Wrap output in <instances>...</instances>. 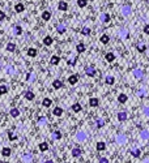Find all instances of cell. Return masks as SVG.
<instances>
[{
	"instance_id": "cell-19",
	"label": "cell",
	"mask_w": 149,
	"mask_h": 163,
	"mask_svg": "<svg viewBox=\"0 0 149 163\" xmlns=\"http://www.w3.org/2000/svg\"><path fill=\"white\" fill-rule=\"evenodd\" d=\"M76 50H77V52H84V51H85V44H84V43H78L77 47H76Z\"/></svg>"
},
{
	"instance_id": "cell-7",
	"label": "cell",
	"mask_w": 149,
	"mask_h": 163,
	"mask_svg": "<svg viewBox=\"0 0 149 163\" xmlns=\"http://www.w3.org/2000/svg\"><path fill=\"white\" fill-rule=\"evenodd\" d=\"M52 42H54V39H52L51 37H46V38L43 39V43L46 44V46H51Z\"/></svg>"
},
{
	"instance_id": "cell-35",
	"label": "cell",
	"mask_w": 149,
	"mask_h": 163,
	"mask_svg": "<svg viewBox=\"0 0 149 163\" xmlns=\"http://www.w3.org/2000/svg\"><path fill=\"white\" fill-rule=\"evenodd\" d=\"M141 138H144V140H147V138H149V133H148V131H143L141 132Z\"/></svg>"
},
{
	"instance_id": "cell-11",
	"label": "cell",
	"mask_w": 149,
	"mask_h": 163,
	"mask_svg": "<svg viewBox=\"0 0 149 163\" xmlns=\"http://www.w3.org/2000/svg\"><path fill=\"white\" fill-rule=\"evenodd\" d=\"M105 59H106V61H109V63H111V61H114L115 56H114V54H111V52H109V54H106Z\"/></svg>"
},
{
	"instance_id": "cell-4",
	"label": "cell",
	"mask_w": 149,
	"mask_h": 163,
	"mask_svg": "<svg viewBox=\"0 0 149 163\" xmlns=\"http://www.w3.org/2000/svg\"><path fill=\"white\" fill-rule=\"evenodd\" d=\"M9 114H11V116L17 117V116H20V110H18V108H12V110L9 111Z\"/></svg>"
},
{
	"instance_id": "cell-16",
	"label": "cell",
	"mask_w": 149,
	"mask_h": 163,
	"mask_svg": "<svg viewBox=\"0 0 149 163\" xmlns=\"http://www.w3.org/2000/svg\"><path fill=\"white\" fill-rule=\"evenodd\" d=\"M72 111L80 112L81 111V105H80V103H75V105H72Z\"/></svg>"
},
{
	"instance_id": "cell-28",
	"label": "cell",
	"mask_w": 149,
	"mask_h": 163,
	"mask_svg": "<svg viewBox=\"0 0 149 163\" xmlns=\"http://www.w3.org/2000/svg\"><path fill=\"white\" fill-rule=\"evenodd\" d=\"M86 4H88V1H86V0H77V5H78L80 8L86 7Z\"/></svg>"
},
{
	"instance_id": "cell-24",
	"label": "cell",
	"mask_w": 149,
	"mask_h": 163,
	"mask_svg": "<svg viewBox=\"0 0 149 163\" xmlns=\"http://www.w3.org/2000/svg\"><path fill=\"white\" fill-rule=\"evenodd\" d=\"M109 41H110V38H109V35H106V34H103L102 37H101V42H102L103 44H106V43H109Z\"/></svg>"
},
{
	"instance_id": "cell-9",
	"label": "cell",
	"mask_w": 149,
	"mask_h": 163,
	"mask_svg": "<svg viewBox=\"0 0 149 163\" xmlns=\"http://www.w3.org/2000/svg\"><path fill=\"white\" fill-rule=\"evenodd\" d=\"M52 114L55 115V116H61V114H63V110L60 107H55L54 111H52Z\"/></svg>"
},
{
	"instance_id": "cell-5",
	"label": "cell",
	"mask_w": 149,
	"mask_h": 163,
	"mask_svg": "<svg viewBox=\"0 0 149 163\" xmlns=\"http://www.w3.org/2000/svg\"><path fill=\"white\" fill-rule=\"evenodd\" d=\"M126 119H127V114H126V112H119V114H118V120H119V122H124Z\"/></svg>"
},
{
	"instance_id": "cell-26",
	"label": "cell",
	"mask_w": 149,
	"mask_h": 163,
	"mask_svg": "<svg viewBox=\"0 0 149 163\" xmlns=\"http://www.w3.org/2000/svg\"><path fill=\"white\" fill-rule=\"evenodd\" d=\"M28 55L32 56V58H34V56L37 55V50H35V48H29V50H28Z\"/></svg>"
},
{
	"instance_id": "cell-33",
	"label": "cell",
	"mask_w": 149,
	"mask_h": 163,
	"mask_svg": "<svg viewBox=\"0 0 149 163\" xmlns=\"http://www.w3.org/2000/svg\"><path fill=\"white\" fill-rule=\"evenodd\" d=\"M101 20H102L103 22H109V21H110V16H109L107 13H105V15H102V17H101Z\"/></svg>"
},
{
	"instance_id": "cell-13",
	"label": "cell",
	"mask_w": 149,
	"mask_h": 163,
	"mask_svg": "<svg viewBox=\"0 0 149 163\" xmlns=\"http://www.w3.org/2000/svg\"><path fill=\"white\" fill-rule=\"evenodd\" d=\"M52 86H54L55 89H60L61 86H63V84H61V81H60V80H55L54 82H52Z\"/></svg>"
},
{
	"instance_id": "cell-6",
	"label": "cell",
	"mask_w": 149,
	"mask_h": 163,
	"mask_svg": "<svg viewBox=\"0 0 149 163\" xmlns=\"http://www.w3.org/2000/svg\"><path fill=\"white\" fill-rule=\"evenodd\" d=\"M128 99V97L126 94H119V97H118V100H119L120 103H126Z\"/></svg>"
},
{
	"instance_id": "cell-12",
	"label": "cell",
	"mask_w": 149,
	"mask_h": 163,
	"mask_svg": "<svg viewBox=\"0 0 149 163\" xmlns=\"http://www.w3.org/2000/svg\"><path fill=\"white\" fill-rule=\"evenodd\" d=\"M11 153H12V151H11V149H9V148H3L1 154H3L4 157H9V155H11Z\"/></svg>"
},
{
	"instance_id": "cell-30",
	"label": "cell",
	"mask_w": 149,
	"mask_h": 163,
	"mask_svg": "<svg viewBox=\"0 0 149 163\" xmlns=\"http://www.w3.org/2000/svg\"><path fill=\"white\" fill-rule=\"evenodd\" d=\"M130 12H131L130 5H124V7H123V13H124L126 16H127V15H130Z\"/></svg>"
},
{
	"instance_id": "cell-21",
	"label": "cell",
	"mask_w": 149,
	"mask_h": 163,
	"mask_svg": "<svg viewBox=\"0 0 149 163\" xmlns=\"http://www.w3.org/2000/svg\"><path fill=\"white\" fill-rule=\"evenodd\" d=\"M7 50H8L9 52H13V51L16 50V44H15V43H8V44H7Z\"/></svg>"
},
{
	"instance_id": "cell-47",
	"label": "cell",
	"mask_w": 149,
	"mask_h": 163,
	"mask_svg": "<svg viewBox=\"0 0 149 163\" xmlns=\"http://www.w3.org/2000/svg\"><path fill=\"white\" fill-rule=\"evenodd\" d=\"M144 112H145V115H148V116H149V107H145L144 108Z\"/></svg>"
},
{
	"instance_id": "cell-8",
	"label": "cell",
	"mask_w": 149,
	"mask_h": 163,
	"mask_svg": "<svg viewBox=\"0 0 149 163\" xmlns=\"http://www.w3.org/2000/svg\"><path fill=\"white\" fill-rule=\"evenodd\" d=\"M15 11H16V12H24V11H25V7H24V5H22V4H20V3H18V4H16L15 5Z\"/></svg>"
},
{
	"instance_id": "cell-25",
	"label": "cell",
	"mask_w": 149,
	"mask_h": 163,
	"mask_svg": "<svg viewBox=\"0 0 149 163\" xmlns=\"http://www.w3.org/2000/svg\"><path fill=\"white\" fill-rule=\"evenodd\" d=\"M114 82H115V80L112 76H107V77H106V84H107V85H112Z\"/></svg>"
},
{
	"instance_id": "cell-42",
	"label": "cell",
	"mask_w": 149,
	"mask_h": 163,
	"mask_svg": "<svg viewBox=\"0 0 149 163\" xmlns=\"http://www.w3.org/2000/svg\"><path fill=\"white\" fill-rule=\"evenodd\" d=\"M4 18H5V13L3 11H0V21H3Z\"/></svg>"
},
{
	"instance_id": "cell-49",
	"label": "cell",
	"mask_w": 149,
	"mask_h": 163,
	"mask_svg": "<svg viewBox=\"0 0 149 163\" xmlns=\"http://www.w3.org/2000/svg\"><path fill=\"white\" fill-rule=\"evenodd\" d=\"M100 162H107V159H106V158H101Z\"/></svg>"
},
{
	"instance_id": "cell-14",
	"label": "cell",
	"mask_w": 149,
	"mask_h": 163,
	"mask_svg": "<svg viewBox=\"0 0 149 163\" xmlns=\"http://www.w3.org/2000/svg\"><path fill=\"white\" fill-rule=\"evenodd\" d=\"M59 9H60V11H67V9H68L67 3L66 1H60V3H59Z\"/></svg>"
},
{
	"instance_id": "cell-1",
	"label": "cell",
	"mask_w": 149,
	"mask_h": 163,
	"mask_svg": "<svg viewBox=\"0 0 149 163\" xmlns=\"http://www.w3.org/2000/svg\"><path fill=\"white\" fill-rule=\"evenodd\" d=\"M77 80H78L77 74H72V76H69V77H68V82L71 84V85H75V84H77Z\"/></svg>"
},
{
	"instance_id": "cell-36",
	"label": "cell",
	"mask_w": 149,
	"mask_h": 163,
	"mask_svg": "<svg viewBox=\"0 0 149 163\" xmlns=\"http://www.w3.org/2000/svg\"><path fill=\"white\" fill-rule=\"evenodd\" d=\"M131 154H132V157H135V158H139L140 154H141V151H140V150H133Z\"/></svg>"
},
{
	"instance_id": "cell-32",
	"label": "cell",
	"mask_w": 149,
	"mask_h": 163,
	"mask_svg": "<svg viewBox=\"0 0 149 163\" xmlns=\"http://www.w3.org/2000/svg\"><path fill=\"white\" fill-rule=\"evenodd\" d=\"M105 148H106L105 142H98L97 144V150H105Z\"/></svg>"
},
{
	"instance_id": "cell-3",
	"label": "cell",
	"mask_w": 149,
	"mask_h": 163,
	"mask_svg": "<svg viewBox=\"0 0 149 163\" xmlns=\"http://www.w3.org/2000/svg\"><path fill=\"white\" fill-rule=\"evenodd\" d=\"M98 103H100V100H98L97 98H90V99H89V105H90L92 107H97Z\"/></svg>"
},
{
	"instance_id": "cell-44",
	"label": "cell",
	"mask_w": 149,
	"mask_h": 163,
	"mask_svg": "<svg viewBox=\"0 0 149 163\" xmlns=\"http://www.w3.org/2000/svg\"><path fill=\"white\" fill-rule=\"evenodd\" d=\"M8 136H9V138H11V140H15V138H16V136L12 133V132H9V133H8Z\"/></svg>"
},
{
	"instance_id": "cell-41",
	"label": "cell",
	"mask_w": 149,
	"mask_h": 163,
	"mask_svg": "<svg viewBox=\"0 0 149 163\" xmlns=\"http://www.w3.org/2000/svg\"><path fill=\"white\" fill-rule=\"evenodd\" d=\"M77 138H78V140H84V138H85V134L80 132V133H77Z\"/></svg>"
},
{
	"instance_id": "cell-50",
	"label": "cell",
	"mask_w": 149,
	"mask_h": 163,
	"mask_svg": "<svg viewBox=\"0 0 149 163\" xmlns=\"http://www.w3.org/2000/svg\"><path fill=\"white\" fill-rule=\"evenodd\" d=\"M0 122H1V120H0Z\"/></svg>"
},
{
	"instance_id": "cell-18",
	"label": "cell",
	"mask_w": 149,
	"mask_h": 163,
	"mask_svg": "<svg viewBox=\"0 0 149 163\" xmlns=\"http://www.w3.org/2000/svg\"><path fill=\"white\" fill-rule=\"evenodd\" d=\"M25 98H26L28 100L34 99V93H32V91H26V93H25Z\"/></svg>"
},
{
	"instance_id": "cell-27",
	"label": "cell",
	"mask_w": 149,
	"mask_h": 163,
	"mask_svg": "<svg viewBox=\"0 0 149 163\" xmlns=\"http://www.w3.org/2000/svg\"><path fill=\"white\" fill-rule=\"evenodd\" d=\"M56 30H58V33L63 34V33L66 32V26H64V25H58V26H56Z\"/></svg>"
},
{
	"instance_id": "cell-43",
	"label": "cell",
	"mask_w": 149,
	"mask_h": 163,
	"mask_svg": "<svg viewBox=\"0 0 149 163\" xmlns=\"http://www.w3.org/2000/svg\"><path fill=\"white\" fill-rule=\"evenodd\" d=\"M144 33L145 34H149V25H145L144 26Z\"/></svg>"
},
{
	"instance_id": "cell-31",
	"label": "cell",
	"mask_w": 149,
	"mask_h": 163,
	"mask_svg": "<svg viewBox=\"0 0 149 163\" xmlns=\"http://www.w3.org/2000/svg\"><path fill=\"white\" fill-rule=\"evenodd\" d=\"M52 137H54L55 140H60V138H61V133H60L59 131H55L54 134H52Z\"/></svg>"
},
{
	"instance_id": "cell-46",
	"label": "cell",
	"mask_w": 149,
	"mask_h": 163,
	"mask_svg": "<svg viewBox=\"0 0 149 163\" xmlns=\"http://www.w3.org/2000/svg\"><path fill=\"white\" fill-rule=\"evenodd\" d=\"M24 159H25V161H32V155H25Z\"/></svg>"
},
{
	"instance_id": "cell-22",
	"label": "cell",
	"mask_w": 149,
	"mask_h": 163,
	"mask_svg": "<svg viewBox=\"0 0 149 163\" xmlns=\"http://www.w3.org/2000/svg\"><path fill=\"white\" fill-rule=\"evenodd\" d=\"M13 32H15L16 35H20V34L22 33V29L18 26V25H16V26H13Z\"/></svg>"
},
{
	"instance_id": "cell-38",
	"label": "cell",
	"mask_w": 149,
	"mask_h": 163,
	"mask_svg": "<svg viewBox=\"0 0 149 163\" xmlns=\"http://www.w3.org/2000/svg\"><path fill=\"white\" fill-rule=\"evenodd\" d=\"M137 50H139L140 52L145 51V46H144V44H139V46H137Z\"/></svg>"
},
{
	"instance_id": "cell-45",
	"label": "cell",
	"mask_w": 149,
	"mask_h": 163,
	"mask_svg": "<svg viewBox=\"0 0 149 163\" xmlns=\"http://www.w3.org/2000/svg\"><path fill=\"white\" fill-rule=\"evenodd\" d=\"M102 125H103V122H102V120H98V122H97V127L100 128V127H102Z\"/></svg>"
},
{
	"instance_id": "cell-48",
	"label": "cell",
	"mask_w": 149,
	"mask_h": 163,
	"mask_svg": "<svg viewBox=\"0 0 149 163\" xmlns=\"http://www.w3.org/2000/svg\"><path fill=\"white\" fill-rule=\"evenodd\" d=\"M7 73H13V68H12V67H11V68H8V69H7Z\"/></svg>"
},
{
	"instance_id": "cell-23",
	"label": "cell",
	"mask_w": 149,
	"mask_h": 163,
	"mask_svg": "<svg viewBox=\"0 0 149 163\" xmlns=\"http://www.w3.org/2000/svg\"><path fill=\"white\" fill-rule=\"evenodd\" d=\"M80 154H81V149H78V148L72 149V155H73V157H78Z\"/></svg>"
},
{
	"instance_id": "cell-17",
	"label": "cell",
	"mask_w": 149,
	"mask_h": 163,
	"mask_svg": "<svg viewBox=\"0 0 149 163\" xmlns=\"http://www.w3.org/2000/svg\"><path fill=\"white\" fill-rule=\"evenodd\" d=\"M47 149H49L47 142H41V144H39V150H41V151H46Z\"/></svg>"
},
{
	"instance_id": "cell-34",
	"label": "cell",
	"mask_w": 149,
	"mask_h": 163,
	"mask_svg": "<svg viewBox=\"0 0 149 163\" xmlns=\"http://www.w3.org/2000/svg\"><path fill=\"white\" fill-rule=\"evenodd\" d=\"M8 91V88L5 85H0V94H5Z\"/></svg>"
},
{
	"instance_id": "cell-15",
	"label": "cell",
	"mask_w": 149,
	"mask_h": 163,
	"mask_svg": "<svg viewBox=\"0 0 149 163\" xmlns=\"http://www.w3.org/2000/svg\"><path fill=\"white\" fill-rule=\"evenodd\" d=\"M59 61H60V58H59V56L54 55L51 58V64H52V65H56V64H59Z\"/></svg>"
},
{
	"instance_id": "cell-10",
	"label": "cell",
	"mask_w": 149,
	"mask_h": 163,
	"mask_svg": "<svg viewBox=\"0 0 149 163\" xmlns=\"http://www.w3.org/2000/svg\"><path fill=\"white\" fill-rule=\"evenodd\" d=\"M42 18H43L44 21H49V20L51 18V13L47 12V11H44V12L42 13Z\"/></svg>"
},
{
	"instance_id": "cell-40",
	"label": "cell",
	"mask_w": 149,
	"mask_h": 163,
	"mask_svg": "<svg viewBox=\"0 0 149 163\" xmlns=\"http://www.w3.org/2000/svg\"><path fill=\"white\" fill-rule=\"evenodd\" d=\"M38 122H39V124H44V123L47 122V119H46V117H39Z\"/></svg>"
},
{
	"instance_id": "cell-39",
	"label": "cell",
	"mask_w": 149,
	"mask_h": 163,
	"mask_svg": "<svg viewBox=\"0 0 149 163\" xmlns=\"http://www.w3.org/2000/svg\"><path fill=\"white\" fill-rule=\"evenodd\" d=\"M135 76H136V77H141V76H143V72L139 71V69H136V71H135Z\"/></svg>"
},
{
	"instance_id": "cell-37",
	"label": "cell",
	"mask_w": 149,
	"mask_h": 163,
	"mask_svg": "<svg viewBox=\"0 0 149 163\" xmlns=\"http://www.w3.org/2000/svg\"><path fill=\"white\" fill-rule=\"evenodd\" d=\"M81 33H83L84 35H88V34H90V29H89V27H84V29L81 30Z\"/></svg>"
},
{
	"instance_id": "cell-29",
	"label": "cell",
	"mask_w": 149,
	"mask_h": 163,
	"mask_svg": "<svg viewBox=\"0 0 149 163\" xmlns=\"http://www.w3.org/2000/svg\"><path fill=\"white\" fill-rule=\"evenodd\" d=\"M117 141H118V144H120V145L126 144V138H124L123 136H118V137H117Z\"/></svg>"
},
{
	"instance_id": "cell-20",
	"label": "cell",
	"mask_w": 149,
	"mask_h": 163,
	"mask_svg": "<svg viewBox=\"0 0 149 163\" xmlns=\"http://www.w3.org/2000/svg\"><path fill=\"white\" fill-rule=\"evenodd\" d=\"M42 105H43L44 107H50V106H51V99H50V98H44Z\"/></svg>"
},
{
	"instance_id": "cell-2",
	"label": "cell",
	"mask_w": 149,
	"mask_h": 163,
	"mask_svg": "<svg viewBox=\"0 0 149 163\" xmlns=\"http://www.w3.org/2000/svg\"><path fill=\"white\" fill-rule=\"evenodd\" d=\"M85 73L88 76H90V77H93V76L95 74V69L93 68V67H88V68L85 69Z\"/></svg>"
}]
</instances>
